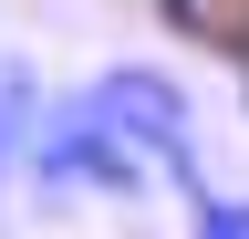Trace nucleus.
<instances>
[{
  "label": "nucleus",
  "mask_w": 249,
  "mask_h": 239,
  "mask_svg": "<svg viewBox=\"0 0 249 239\" xmlns=\"http://www.w3.org/2000/svg\"><path fill=\"white\" fill-rule=\"evenodd\" d=\"M31 187L42 198H73V187H93V198H135L145 187V146L114 125L104 104H62V114H42V125H31Z\"/></svg>",
  "instance_id": "obj_1"
},
{
  "label": "nucleus",
  "mask_w": 249,
  "mask_h": 239,
  "mask_svg": "<svg viewBox=\"0 0 249 239\" xmlns=\"http://www.w3.org/2000/svg\"><path fill=\"white\" fill-rule=\"evenodd\" d=\"M93 104H104L114 125L145 146V166H166L177 187L197 177V156H187V135H197V104H187V83H177V73H156V63H114L104 83H93Z\"/></svg>",
  "instance_id": "obj_2"
},
{
  "label": "nucleus",
  "mask_w": 249,
  "mask_h": 239,
  "mask_svg": "<svg viewBox=\"0 0 249 239\" xmlns=\"http://www.w3.org/2000/svg\"><path fill=\"white\" fill-rule=\"evenodd\" d=\"M31 125H42V94H31V73H0V177H21Z\"/></svg>",
  "instance_id": "obj_3"
},
{
  "label": "nucleus",
  "mask_w": 249,
  "mask_h": 239,
  "mask_svg": "<svg viewBox=\"0 0 249 239\" xmlns=\"http://www.w3.org/2000/svg\"><path fill=\"white\" fill-rule=\"evenodd\" d=\"M187 229H197V239H249V198L208 187V177H187Z\"/></svg>",
  "instance_id": "obj_4"
}]
</instances>
